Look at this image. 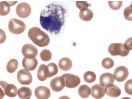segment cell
Here are the masks:
<instances>
[{
    "label": "cell",
    "instance_id": "32",
    "mask_svg": "<svg viewBox=\"0 0 132 99\" xmlns=\"http://www.w3.org/2000/svg\"><path fill=\"white\" fill-rule=\"evenodd\" d=\"M124 44V47L125 49L130 51L132 50V37L129 38L126 40Z\"/></svg>",
    "mask_w": 132,
    "mask_h": 99
},
{
    "label": "cell",
    "instance_id": "14",
    "mask_svg": "<svg viewBox=\"0 0 132 99\" xmlns=\"http://www.w3.org/2000/svg\"><path fill=\"white\" fill-rule=\"evenodd\" d=\"M105 93L109 96L117 97L121 94V90L116 85L110 84L107 86L105 88Z\"/></svg>",
    "mask_w": 132,
    "mask_h": 99
},
{
    "label": "cell",
    "instance_id": "29",
    "mask_svg": "<svg viewBox=\"0 0 132 99\" xmlns=\"http://www.w3.org/2000/svg\"><path fill=\"white\" fill-rule=\"evenodd\" d=\"M108 3L111 8L116 10H118L121 7L123 2L122 1H109Z\"/></svg>",
    "mask_w": 132,
    "mask_h": 99
},
{
    "label": "cell",
    "instance_id": "4",
    "mask_svg": "<svg viewBox=\"0 0 132 99\" xmlns=\"http://www.w3.org/2000/svg\"><path fill=\"white\" fill-rule=\"evenodd\" d=\"M108 50L111 55L113 56L119 55L124 57L128 55L129 53V51L125 47L124 44L121 43L111 44L108 47Z\"/></svg>",
    "mask_w": 132,
    "mask_h": 99
},
{
    "label": "cell",
    "instance_id": "27",
    "mask_svg": "<svg viewBox=\"0 0 132 99\" xmlns=\"http://www.w3.org/2000/svg\"><path fill=\"white\" fill-rule=\"evenodd\" d=\"M102 64L104 68L109 69L114 66V61L110 58H105L102 60Z\"/></svg>",
    "mask_w": 132,
    "mask_h": 99
},
{
    "label": "cell",
    "instance_id": "16",
    "mask_svg": "<svg viewBox=\"0 0 132 99\" xmlns=\"http://www.w3.org/2000/svg\"><path fill=\"white\" fill-rule=\"evenodd\" d=\"M49 75V71L48 67L45 64L40 65L38 69L37 76L40 81H43L48 78Z\"/></svg>",
    "mask_w": 132,
    "mask_h": 99
},
{
    "label": "cell",
    "instance_id": "21",
    "mask_svg": "<svg viewBox=\"0 0 132 99\" xmlns=\"http://www.w3.org/2000/svg\"><path fill=\"white\" fill-rule=\"evenodd\" d=\"M93 12L88 8L83 9L79 12V16L82 20L85 22H89L93 17Z\"/></svg>",
    "mask_w": 132,
    "mask_h": 99
},
{
    "label": "cell",
    "instance_id": "18",
    "mask_svg": "<svg viewBox=\"0 0 132 99\" xmlns=\"http://www.w3.org/2000/svg\"><path fill=\"white\" fill-rule=\"evenodd\" d=\"M17 2H7L6 1H1L0 3L1 9H0V15L2 16L7 15L10 12V6H13Z\"/></svg>",
    "mask_w": 132,
    "mask_h": 99
},
{
    "label": "cell",
    "instance_id": "8",
    "mask_svg": "<svg viewBox=\"0 0 132 99\" xmlns=\"http://www.w3.org/2000/svg\"><path fill=\"white\" fill-rule=\"evenodd\" d=\"M22 54L23 56L29 59L35 58L38 54V50L37 47L31 44H26L23 46Z\"/></svg>",
    "mask_w": 132,
    "mask_h": 99
},
{
    "label": "cell",
    "instance_id": "6",
    "mask_svg": "<svg viewBox=\"0 0 132 99\" xmlns=\"http://www.w3.org/2000/svg\"><path fill=\"white\" fill-rule=\"evenodd\" d=\"M64 78L65 83V87L68 88H75L81 83L80 78L77 75L70 74H66L61 76Z\"/></svg>",
    "mask_w": 132,
    "mask_h": 99
},
{
    "label": "cell",
    "instance_id": "12",
    "mask_svg": "<svg viewBox=\"0 0 132 99\" xmlns=\"http://www.w3.org/2000/svg\"><path fill=\"white\" fill-rule=\"evenodd\" d=\"M35 95L38 99H48L51 96V92L46 86H38L35 91Z\"/></svg>",
    "mask_w": 132,
    "mask_h": 99
},
{
    "label": "cell",
    "instance_id": "23",
    "mask_svg": "<svg viewBox=\"0 0 132 99\" xmlns=\"http://www.w3.org/2000/svg\"><path fill=\"white\" fill-rule=\"evenodd\" d=\"M18 66V62L16 59H11L7 64L6 70L10 73H13L17 69Z\"/></svg>",
    "mask_w": 132,
    "mask_h": 99
},
{
    "label": "cell",
    "instance_id": "20",
    "mask_svg": "<svg viewBox=\"0 0 132 99\" xmlns=\"http://www.w3.org/2000/svg\"><path fill=\"white\" fill-rule=\"evenodd\" d=\"M59 66L61 70L68 71L70 70L72 67V62L70 58L64 57L60 60Z\"/></svg>",
    "mask_w": 132,
    "mask_h": 99
},
{
    "label": "cell",
    "instance_id": "15",
    "mask_svg": "<svg viewBox=\"0 0 132 99\" xmlns=\"http://www.w3.org/2000/svg\"><path fill=\"white\" fill-rule=\"evenodd\" d=\"M114 75L109 73H105L102 74L100 78V85L104 87L110 84H112L114 82Z\"/></svg>",
    "mask_w": 132,
    "mask_h": 99
},
{
    "label": "cell",
    "instance_id": "19",
    "mask_svg": "<svg viewBox=\"0 0 132 99\" xmlns=\"http://www.w3.org/2000/svg\"><path fill=\"white\" fill-rule=\"evenodd\" d=\"M32 94V91L30 88L27 86H22L18 91V96L21 99H29Z\"/></svg>",
    "mask_w": 132,
    "mask_h": 99
},
{
    "label": "cell",
    "instance_id": "35",
    "mask_svg": "<svg viewBox=\"0 0 132 99\" xmlns=\"http://www.w3.org/2000/svg\"><path fill=\"white\" fill-rule=\"evenodd\" d=\"M131 99L130 98H129V97H123V98H122V99Z\"/></svg>",
    "mask_w": 132,
    "mask_h": 99
},
{
    "label": "cell",
    "instance_id": "25",
    "mask_svg": "<svg viewBox=\"0 0 132 99\" xmlns=\"http://www.w3.org/2000/svg\"><path fill=\"white\" fill-rule=\"evenodd\" d=\"M41 60L43 61H49L52 58L51 52L48 50L45 49L40 54Z\"/></svg>",
    "mask_w": 132,
    "mask_h": 99
},
{
    "label": "cell",
    "instance_id": "33",
    "mask_svg": "<svg viewBox=\"0 0 132 99\" xmlns=\"http://www.w3.org/2000/svg\"><path fill=\"white\" fill-rule=\"evenodd\" d=\"M1 34H2V36H1V43L2 44V43H3L4 41L6 40V34L4 33V31L2 29H1Z\"/></svg>",
    "mask_w": 132,
    "mask_h": 99
},
{
    "label": "cell",
    "instance_id": "1",
    "mask_svg": "<svg viewBox=\"0 0 132 99\" xmlns=\"http://www.w3.org/2000/svg\"><path fill=\"white\" fill-rule=\"evenodd\" d=\"M66 9L59 4H51L45 7L40 13L41 27L53 34L60 33L65 22Z\"/></svg>",
    "mask_w": 132,
    "mask_h": 99
},
{
    "label": "cell",
    "instance_id": "26",
    "mask_svg": "<svg viewBox=\"0 0 132 99\" xmlns=\"http://www.w3.org/2000/svg\"><path fill=\"white\" fill-rule=\"evenodd\" d=\"M49 71V75L48 78L51 77L57 74L59 69L56 64L54 63H51L47 65Z\"/></svg>",
    "mask_w": 132,
    "mask_h": 99
},
{
    "label": "cell",
    "instance_id": "30",
    "mask_svg": "<svg viewBox=\"0 0 132 99\" xmlns=\"http://www.w3.org/2000/svg\"><path fill=\"white\" fill-rule=\"evenodd\" d=\"M125 90L129 95H132V80H129L125 85Z\"/></svg>",
    "mask_w": 132,
    "mask_h": 99
},
{
    "label": "cell",
    "instance_id": "37",
    "mask_svg": "<svg viewBox=\"0 0 132 99\" xmlns=\"http://www.w3.org/2000/svg\"></svg>",
    "mask_w": 132,
    "mask_h": 99
},
{
    "label": "cell",
    "instance_id": "17",
    "mask_svg": "<svg viewBox=\"0 0 132 99\" xmlns=\"http://www.w3.org/2000/svg\"><path fill=\"white\" fill-rule=\"evenodd\" d=\"M38 64V61L36 58L29 59L24 57L22 61V66L25 69L29 71L34 70Z\"/></svg>",
    "mask_w": 132,
    "mask_h": 99
},
{
    "label": "cell",
    "instance_id": "24",
    "mask_svg": "<svg viewBox=\"0 0 132 99\" xmlns=\"http://www.w3.org/2000/svg\"><path fill=\"white\" fill-rule=\"evenodd\" d=\"M83 77L84 80L85 82L89 83H91L96 80V76L94 72L88 71L85 73Z\"/></svg>",
    "mask_w": 132,
    "mask_h": 99
},
{
    "label": "cell",
    "instance_id": "5",
    "mask_svg": "<svg viewBox=\"0 0 132 99\" xmlns=\"http://www.w3.org/2000/svg\"><path fill=\"white\" fill-rule=\"evenodd\" d=\"M9 28L10 31L13 34H19L26 30V25L22 21L13 18L10 21Z\"/></svg>",
    "mask_w": 132,
    "mask_h": 99
},
{
    "label": "cell",
    "instance_id": "34",
    "mask_svg": "<svg viewBox=\"0 0 132 99\" xmlns=\"http://www.w3.org/2000/svg\"><path fill=\"white\" fill-rule=\"evenodd\" d=\"M59 99H71L70 97L67 96H62L60 97Z\"/></svg>",
    "mask_w": 132,
    "mask_h": 99
},
{
    "label": "cell",
    "instance_id": "28",
    "mask_svg": "<svg viewBox=\"0 0 132 99\" xmlns=\"http://www.w3.org/2000/svg\"><path fill=\"white\" fill-rule=\"evenodd\" d=\"M125 18L129 21H132V4L126 7L123 12Z\"/></svg>",
    "mask_w": 132,
    "mask_h": 99
},
{
    "label": "cell",
    "instance_id": "31",
    "mask_svg": "<svg viewBox=\"0 0 132 99\" xmlns=\"http://www.w3.org/2000/svg\"><path fill=\"white\" fill-rule=\"evenodd\" d=\"M77 7L79 9H83L88 8L89 6V4L85 1H77L76 2Z\"/></svg>",
    "mask_w": 132,
    "mask_h": 99
},
{
    "label": "cell",
    "instance_id": "2",
    "mask_svg": "<svg viewBox=\"0 0 132 99\" xmlns=\"http://www.w3.org/2000/svg\"><path fill=\"white\" fill-rule=\"evenodd\" d=\"M28 36L34 44L40 47L47 46L50 43V39L48 35L37 27L30 29Z\"/></svg>",
    "mask_w": 132,
    "mask_h": 99
},
{
    "label": "cell",
    "instance_id": "36",
    "mask_svg": "<svg viewBox=\"0 0 132 99\" xmlns=\"http://www.w3.org/2000/svg\"><path fill=\"white\" fill-rule=\"evenodd\" d=\"M131 4H132V3H131Z\"/></svg>",
    "mask_w": 132,
    "mask_h": 99
},
{
    "label": "cell",
    "instance_id": "10",
    "mask_svg": "<svg viewBox=\"0 0 132 99\" xmlns=\"http://www.w3.org/2000/svg\"><path fill=\"white\" fill-rule=\"evenodd\" d=\"M16 13L21 18H27L31 14V6L27 3H20L17 6Z\"/></svg>",
    "mask_w": 132,
    "mask_h": 99
},
{
    "label": "cell",
    "instance_id": "11",
    "mask_svg": "<svg viewBox=\"0 0 132 99\" xmlns=\"http://www.w3.org/2000/svg\"><path fill=\"white\" fill-rule=\"evenodd\" d=\"M50 86L52 91L56 92L61 91L65 87V83L62 77H56L52 79L50 83Z\"/></svg>",
    "mask_w": 132,
    "mask_h": 99
},
{
    "label": "cell",
    "instance_id": "9",
    "mask_svg": "<svg viewBox=\"0 0 132 99\" xmlns=\"http://www.w3.org/2000/svg\"><path fill=\"white\" fill-rule=\"evenodd\" d=\"M129 75L128 69L124 66L118 67L114 72V78L118 82H122L127 79Z\"/></svg>",
    "mask_w": 132,
    "mask_h": 99
},
{
    "label": "cell",
    "instance_id": "22",
    "mask_svg": "<svg viewBox=\"0 0 132 99\" xmlns=\"http://www.w3.org/2000/svg\"><path fill=\"white\" fill-rule=\"evenodd\" d=\"M78 94L82 98H87L91 94V89L87 85H82L78 88Z\"/></svg>",
    "mask_w": 132,
    "mask_h": 99
},
{
    "label": "cell",
    "instance_id": "13",
    "mask_svg": "<svg viewBox=\"0 0 132 99\" xmlns=\"http://www.w3.org/2000/svg\"><path fill=\"white\" fill-rule=\"evenodd\" d=\"M91 96L96 99L102 98L105 94V88L100 84H96L91 88Z\"/></svg>",
    "mask_w": 132,
    "mask_h": 99
},
{
    "label": "cell",
    "instance_id": "3",
    "mask_svg": "<svg viewBox=\"0 0 132 99\" xmlns=\"http://www.w3.org/2000/svg\"><path fill=\"white\" fill-rule=\"evenodd\" d=\"M1 99H3L4 95L10 97H15L17 95L18 89L13 84H9L6 82L1 81Z\"/></svg>",
    "mask_w": 132,
    "mask_h": 99
},
{
    "label": "cell",
    "instance_id": "7",
    "mask_svg": "<svg viewBox=\"0 0 132 99\" xmlns=\"http://www.w3.org/2000/svg\"><path fill=\"white\" fill-rule=\"evenodd\" d=\"M18 80L21 85H29L33 81L32 76L29 70L23 69L18 71L17 74Z\"/></svg>",
    "mask_w": 132,
    "mask_h": 99
}]
</instances>
